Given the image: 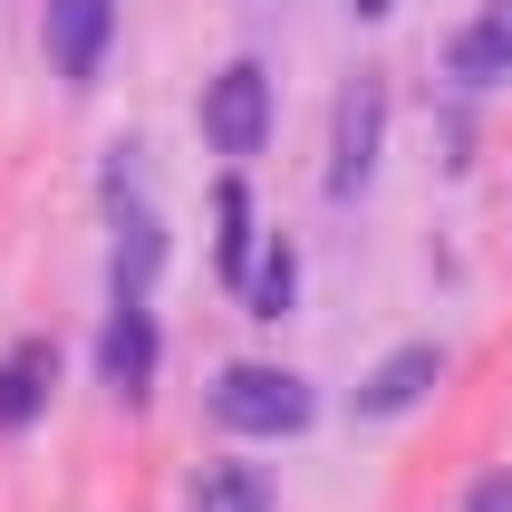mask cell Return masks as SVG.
<instances>
[{
  "mask_svg": "<svg viewBox=\"0 0 512 512\" xmlns=\"http://www.w3.org/2000/svg\"><path fill=\"white\" fill-rule=\"evenodd\" d=\"M213 426H232V435H300L310 426V387H300L290 368L242 358V368L213 377Z\"/></svg>",
  "mask_w": 512,
  "mask_h": 512,
  "instance_id": "1",
  "label": "cell"
},
{
  "mask_svg": "<svg viewBox=\"0 0 512 512\" xmlns=\"http://www.w3.org/2000/svg\"><path fill=\"white\" fill-rule=\"evenodd\" d=\"M348 10H358V20H387V10H397V0H348Z\"/></svg>",
  "mask_w": 512,
  "mask_h": 512,
  "instance_id": "14",
  "label": "cell"
},
{
  "mask_svg": "<svg viewBox=\"0 0 512 512\" xmlns=\"http://www.w3.org/2000/svg\"><path fill=\"white\" fill-rule=\"evenodd\" d=\"M474 512H512V474H493V484H474Z\"/></svg>",
  "mask_w": 512,
  "mask_h": 512,
  "instance_id": "13",
  "label": "cell"
},
{
  "mask_svg": "<svg viewBox=\"0 0 512 512\" xmlns=\"http://www.w3.org/2000/svg\"><path fill=\"white\" fill-rule=\"evenodd\" d=\"M155 261H165V232H155V213H136V223H126V242H116V300H145Z\"/></svg>",
  "mask_w": 512,
  "mask_h": 512,
  "instance_id": "12",
  "label": "cell"
},
{
  "mask_svg": "<svg viewBox=\"0 0 512 512\" xmlns=\"http://www.w3.org/2000/svg\"><path fill=\"white\" fill-rule=\"evenodd\" d=\"M203 136H213V155H261V136H271V78L252 58H232L223 78L203 87Z\"/></svg>",
  "mask_w": 512,
  "mask_h": 512,
  "instance_id": "2",
  "label": "cell"
},
{
  "mask_svg": "<svg viewBox=\"0 0 512 512\" xmlns=\"http://www.w3.org/2000/svg\"><path fill=\"white\" fill-rule=\"evenodd\" d=\"M213 261H223V281H242V271H252V194H242V184H223V194H213Z\"/></svg>",
  "mask_w": 512,
  "mask_h": 512,
  "instance_id": "11",
  "label": "cell"
},
{
  "mask_svg": "<svg viewBox=\"0 0 512 512\" xmlns=\"http://www.w3.org/2000/svg\"><path fill=\"white\" fill-rule=\"evenodd\" d=\"M242 290H252V319H290L300 252H290V242H261V252H252V271H242Z\"/></svg>",
  "mask_w": 512,
  "mask_h": 512,
  "instance_id": "10",
  "label": "cell"
},
{
  "mask_svg": "<svg viewBox=\"0 0 512 512\" xmlns=\"http://www.w3.org/2000/svg\"><path fill=\"white\" fill-rule=\"evenodd\" d=\"M445 68H455L464 87H493V78H512V0H484V10H474V20L455 29Z\"/></svg>",
  "mask_w": 512,
  "mask_h": 512,
  "instance_id": "6",
  "label": "cell"
},
{
  "mask_svg": "<svg viewBox=\"0 0 512 512\" xmlns=\"http://www.w3.org/2000/svg\"><path fill=\"white\" fill-rule=\"evenodd\" d=\"M49 377H58V358H49V348H39V339L0 358V435H20L29 416L49 406Z\"/></svg>",
  "mask_w": 512,
  "mask_h": 512,
  "instance_id": "8",
  "label": "cell"
},
{
  "mask_svg": "<svg viewBox=\"0 0 512 512\" xmlns=\"http://www.w3.org/2000/svg\"><path fill=\"white\" fill-rule=\"evenodd\" d=\"M435 377H445V358H435V348H397V358H387V368L358 387V416H406V406L426 397Z\"/></svg>",
  "mask_w": 512,
  "mask_h": 512,
  "instance_id": "7",
  "label": "cell"
},
{
  "mask_svg": "<svg viewBox=\"0 0 512 512\" xmlns=\"http://www.w3.org/2000/svg\"><path fill=\"white\" fill-rule=\"evenodd\" d=\"M377 136H387V87H377V78H348L339 87V126H329V194H339V203L368 184Z\"/></svg>",
  "mask_w": 512,
  "mask_h": 512,
  "instance_id": "3",
  "label": "cell"
},
{
  "mask_svg": "<svg viewBox=\"0 0 512 512\" xmlns=\"http://www.w3.org/2000/svg\"><path fill=\"white\" fill-rule=\"evenodd\" d=\"M194 512H271V474L261 464H203Z\"/></svg>",
  "mask_w": 512,
  "mask_h": 512,
  "instance_id": "9",
  "label": "cell"
},
{
  "mask_svg": "<svg viewBox=\"0 0 512 512\" xmlns=\"http://www.w3.org/2000/svg\"><path fill=\"white\" fill-rule=\"evenodd\" d=\"M97 377H107L116 397H145V377H155V319H145V300H116V310H107Z\"/></svg>",
  "mask_w": 512,
  "mask_h": 512,
  "instance_id": "5",
  "label": "cell"
},
{
  "mask_svg": "<svg viewBox=\"0 0 512 512\" xmlns=\"http://www.w3.org/2000/svg\"><path fill=\"white\" fill-rule=\"evenodd\" d=\"M107 29H116V0H49V68L68 87H87L107 58Z\"/></svg>",
  "mask_w": 512,
  "mask_h": 512,
  "instance_id": "4",
  "label": "cell"
}]
</instances>
